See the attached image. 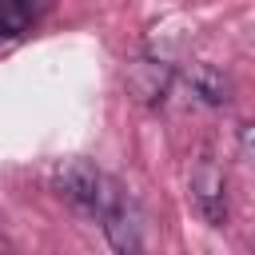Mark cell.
<instances>
[{
    "label": "cell",
    "mask_w": 255,
    "mask_h": 255,
    "mask_svg": "<svg viewBox=\"0 0 255 255\" xmlns=\"http://www.w3.org/2000/svg\"><path fill=\"white\" fill-rule=\"evenodd\" d=\"M183 80H187V88H191V96H199L203 104H227L231 100V84H227V76L215 68V64H191L187 72H183Z\"/></svg>",
    "instance_id": "5b68a950"
},
{
    "label": "cell",
    "mask_w": 255,
    "mask_h": 255,
    "mask_svg": "<svg viewBox=\"0 0 255 255\" xmlns=\"http://www.w3.org/2000/svg\"><path fill=\"white\" fill-rule=\"evenodd\" d=\"M36 16V0H0V36H20Z\"/></svg>",
    "instance_id": "8992f818"
},
{
    "label": "cell",
    "mask_w": 255,
    "mask_h": 255,
    "mask_svg": "<svg viewBox=\"0 0 255 255\" xmlns=\"http://www.w3.org/2000/svg\"><path fill=\"white\" fill-rule=\"evenodd\" d=\"M52 183H56V191H60L68 203H76L80 211L96 215V207H100V199H104V191H108L112 179H108L100 167H92L88 159H64V163L52 171Z\"/></svg>",
    "instance_id": "7a4b0ae2"
},
{
    "label": "cell",
    "mask_w": 255,
    "mask_h": 255,
    "mask_svg": "<svg viewBox=\"0 0 255 255\" xmlns=\"http://www.w3.org/2000/svg\"><path fill=\"white\" fill-rule=\"evenodd\" d=\"M96 219L104 227V239L112 243L116 255H147V243H143V223H139V211L135 203L128 199V191L112 179L100 207H96Z\"/></svg>",
    "instance_id": "6da1fadb"
},
{
    "label": "cell",
    "mask_w": 255,
    "mask_h": 255,
    "mask_svg": "<svg viewBox=\"0 0 255 255\" xmlns=\"http://www.w3.org/2000/svg\"><path fill=\"white\" fill-rule=\"evenodd\" d=\"M0 255H16V251H8V247H0Z\"/></svg>",
    "instance_id": "52a82bcc"
},
{
    "label": "cell",
    "mask_w": 255,
    "mask_h": 255,
    "mask_svg": "<svg viewBox=\"0 0 255 255\" xmlns=\"http://www.w3.org/2000/svg\"><path fill=\"white\" fill-rule=\"evenodd\" d=\"M191 203L195 211L211 223V227H223L227 223V179L219 171V163L203 151L199 163L191 167Z\"/></svg>",
    "instance_id": "3957f363"
},
{
    "label": "cell",
    "mask_w": 255,
    "mask_h": 255,
    "mask_svg": "<svg viewBox=\"0 0 255 255\" xmlns=\"http://www.w3.org/2000/svg\"><path fill=\"white\" fill-rule=\"evenodd\" d=\"M171 64H163V60H155V56H139V60H131L128 64V72H124V84H128V92L139 100V104H163V96H167V88H171Z\"/></svg>",
    "instance_id": "277c9868"
}]
</instances>
